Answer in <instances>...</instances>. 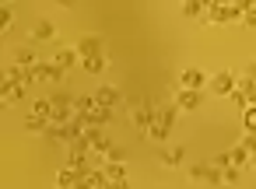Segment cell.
<instances>
[{
    "mask_svg": "<svg viewBox=\"0 0 256 189\" xmlns=\"http://www.w3.org/2000/svg\"><path fill=\"white\" fill-rule=\"evenodd\" d=\"M81 67H84L88 74H102V70L109 67V60H106V56H92V60H81Z\"/></svg>",
    "mask_w": 256,
    "mask_h": 189,
    "instance_id": "e0dca14e",
    "label": "cell"
},
{
    "mask_svg": "<svg viewBox=\"0 0 256 189\" xmlns=\"http://www.w3.org/2000/svg\"><path fill=\"white\" fill-rule=\"evenodd\" d=\"M162 165H168V168H176V165H182V158H186V147H165L162 154Z\"/></svg>",
    "mask_w": 256,
    "mask_h": 189,
    "instance_id": "7c38bea8",
    "label": "cell"
},
{
    "mask_svg": "<svg viewBox=\"0 0 256 189\" xmlns=\"http://www.w3.org/2000/svg\"><path fill=\"white\" fill-rule=\"evenodd\" d=\"M74 189H95V182H92V172H84L81 179H78V186Z\"/></svg>",
    "mask_w": 256,
    "mask_h": 189,
    "instance_id": "f1b7e54d",
    "label": "cell"
},
{
    "mask_svg": "<svg viewBox=\"0 0 256 189\" xmlns=\"http://www.w3.org/2000/svg\"><path fill=\"white\" fill-rule=\"evenodd\" d=\"M242 147L249 151V165L256 168V137H249V133H246V140H242Z\"/></svg>",
    "mask_w": 256,
    "mask_h": 189,
    "instance_id": "cb8c5ba5",
    "label": "cell"
},
{
    "mask_svg": "<svg viewBox=\"0 0 256 189\" xmlns=\"http://www.w3.org/2000/svg\"><path fill=\"white\" fill-rule=\"evenodd\" d=\"M207 84H210V81H207L196 67H186V70L179 74V88H182V91H204Z\"/></svg>",
    "mask_w": 256,
    "mask_h": 189,
    "instance_id": "5b68a950",
    "label": "cell"
},
{
    "mask_svg": "<svg viewBox=\"0 0 256 189\" xmlns=\"http://www.w3.org/2000/svg\"><path fill=\"white\" fill-rule=\"evenodd\" d=\"M25 130H32V133H46L50 130V119H39V116H25Z\"/></svg>",
    "mask_w": 256,
    "mask_h": 189,
    "instance_id": "ac0fdd59",
    "label": "cell"
},
{
    "mask_svg": "<svg viewBox=\"0 0 256 189\" xmlns=\"http://www.w3.org/2000/svg\"><path fill=\"white\" fill-rule=\"evenodd\" d=\"M238 175H242V168H235V165H232V168H224V172H221V179H224V182H228V186H235V182H238Z\"/></svg>",
    "mask_w": 256,
    "mask_h": 189,
    "instance_id": "d4e9b609",
    "label": "cell"
},
{
    "mask_svg": "<svg viewBox=\"0 0 256 189\" xmlns=\"http://www.w3.org/2000/svg\"><path fill=\"white\" fill-rule=\"evenodd\" d=\"M148 137H151V140H165V137H168V126H162V123L154 119V123H151V130H148Z\"/></svg>",
    "mask_w": 256,
    "mask_h": 189,
    "instance_id": "7402d4cb",
    "label": "cell"
},
{
    "mask_svg": "<svg viewBox=\"0 0 256 189\" xmlns=\"http://www.w3.org/2000/svg\"><path fill=\"white\" fill-rule=\"evenodd\" d=\"M78 56L81 60H92V56H106V42H102V35H84L78 46Z\"/></svg>",
    "mask_w": 256,
    "mask_h": 189,
    "instance_id": "3957f363",
    "label": "cell"
},
{
    "mask_svg": "<svg viewBox=\"0 0 256 189\" xmlns=\"http://www.w3.org/2000/svg\"><path fill=\"white\" fill-rule=\"evenodd\" d=\"M242 81H252V84H256V60H249V63H246V70H242Z\"/></svg>",
    "mask_w": 256,
    "mask_h": 189,
    "instance_id": "4316f807",
    "label": "cell"
},
{
    "mask_svg": "<svg viewBox=\"0 0 256 189\" xmlns=\"http://www.w3.org/2000/svg\"><path fill=\"white\" fill-rule=\"evenodd\" d=\"M32 39H36V42H50V39H56V25L46 21V18L36 21V25H32Z\"/></svg>",
    "mask_w": 256,
    "mask_h": 189,
    "instance_id": "ba28073f",
    "label": "cell"
},
{
    "mask_svg": "<svg viewBox=\"0 0 256 189\" xmlns=\"http://www.w3.org/2000/svg\"><path fill=\"white\" fill-rule=\"evenodd\" d=\"M232 102H235V105H238L242 112H246V109L252 105V102H249V91H242V88H235V95H232Z\"/></svg>",
    "mask_w": 256,
    "mask_h": 189,
    "instance_id": "44dd1931",
    "label": "cell"
},
{
    "mask_svg": "<svg viewBox=\"0 0 256 189\" xmlns=\"http://www.w3.org/2000/svg\"><path fill=\"white\" fill-rule=\"evenodd\" d=\"M78 60H81V56H78V49H70V46H67V49H56V56H53V63H56L60 70L78 67Z\"/></svg>",
    "mask_w": 256,
    "mask_h": 189,
    "instance_id": "8fae6325",
    "label": "cell"
},
{
    "mask_svg": "<svg viewBox=\"0 0 256 189\" xmlns=\"http://www.w3.org/2000/svg\"><path fill=\"white\" fill-rule=\"evenodd\" d=\"M14 63H18L22 70H36L42 60L36 56V49H28V46H25V49H18V53H14Z\"/></svg>",
    "mask_w": 256,
    "mask_h": 189,
    "instance_id": "30bf717a",
    "label": "cell"
},
{
    "mask_svg": "<svg viewBox=\"0 0 256 189\" xmlns=\"http://www.w3.org/2000/svg\"><path fill=\"white\" fill-rule=\"evenodd\" d=\"M207 88H210L214 95H228V98H232V95H235V88H238V77H235L232 70H218V74L210 77V84H207Z\"/></svg>",
    "mask_w": 256,
    "mask_h": 189,
    "instance_id": "7a4b0ae2",
    "label": "cell"
},
{
    "mask_svg": "<svg viewBox=\"0 0 256 189\" xmlns=\"http://www.w3.org/2000/svg\"><path fill=\"white\" fill-rule=\"evenodd\" d=\"M11 28H14V14H11V11H4V21H0V32H4V35H8Z\"/></svg>",
    "mask_w": 256,
    "mask_h": 189,
    "instance_id": "83f0119b",
    "label": "cell"
},
{
    "mask_svg": "<svg viewBox=\"0 0 256 189\" xmlns=\"http://www.w3.org/2000/svg\"><path fill=\"white\" fill-rule=\"evenodd\" d=\"M228 154H232V165H235V168H242V165H249V151H246L242 144H238V147H232Z\"/></svg>",
    "mask_w": 256,
    "mask_h": 189,
    "instance_id": "d6986e66",
    "label": "cell"
},
{
    "mask_svg": "<svg viewBox=\"0 0 256 189\" xmlns=\"http://www.w3.org/2000/svg\"><path fill=\"white\" fill-rule=\"evenodd\" d=\"M106 175H109L116 186H120V182H126V168H123V165H106Z\"/></svg>",
    "mask_w": 256,
    "mask_h": 189,
    "instance_id": "ffe728a7",
    "label": "cell"
},
{
    "mask_svg": "<svg viewBox=\"0 0 256 189\" xmlns=\"http://www.w3.org/2000/svg\"><path fill=\"white\" fill-rule=\"evenodd\" d=\"M32 77H36V81H42V84H60V81H64V70H60L53 60H42V63L32 70Z\"/></svg>",
    "mask_w": 256,
    "mask_h": 189,
    "instance_id": "277c9868",
    "label": "cell"
},
{
    "mask_svg": "<svg viewBox=\"0 0 256 189\" xmlns=\"http://www.w3.org/2000/svg\"><path fill=\"white\" fill-rule=\"evenodd\" d=\"M95 102H98L102 109H109V112H112V109L120 105V91H116V88H109V84H106V88H95Z\"/></svg>",
    "mask_w": 256,
    "mask_h": 189,
    "instance_id": "52a82bcc",
    "label": "cell"
},
{
    "mask_svg": "<svg viewBox=\"0 0 256 189\" xmlns=\"http://www.w3.org/2000/svg\"><path fill=\"white\" fill-rule=\"evenodd\" d=\"M246 133H249V137H256V105H249V109H246Z\"/></svg>",
    "mask_w": 256,
    "mask_h": 189,
    "instance_id": "603a6c76",
    "label": "cell"
},
{
    "mask_svg": "<svg viewBox=\"0 0 256 189\" xmlns=\"http://www.w3.org/2000/svg\"><path fill=\"white\" fill-rule=\"evenodd\" d=\"M176 116H179V109H176V105H158V112H154V119H158L162 126H168V130L176 126Z\"/></svg>",
    "mask_w": 256,
    "mask_h": 189,
    "instance_id": "4fadbf2b",
    "label": "cell"
},
{
    "mask_svg": "<svg viewBox=\"0 0 256 189\" xmlns=\"http://www.w3.org/2000/svg\"><path fill=\"white\" fill-rule=\"evenodd\" d=\"M242 25L256 28V4H249V7H246V14H242Z\"/></svg>",
    "mask_w": 256,
    "mask_h": 189,
    "instance_id": "484cf974",
    "label": "cell"
},
{
    "mask_svg": "<svg viewBox=\"0 0 256 189\" xmlns=\"http://www.w3.org/2000/svg\"><path fill=\"white\" fill-rule=\"evenodd\" d=\"M176 109L179 112H193V109H200V91H176Z\"/></svg>",
    "mask_w": 256,
    "mask_h": 189,
    "instance_id": "8992f818",
    "label": "cell"
},
{
    "mask_svg": "<svg viewBox=\"0 0 256 189\" xmlns=\"http://www.w3.org/2000/svg\"><path fill=\"white\" fill-rule=\"evenodd\" d=\"M81 175H84V172H78V168H70V165H64V168L56 172V186H60V189H74Z\"/></svg>",
    "mask_w": 256,
    "mask_h": 189,
    "instance_id": "9c48e42d",
    "label": "cell"
},
{
    "mask_svg": "<svg viewBox=\"0 0 256 189\" xmlns=\"http://www.w3.org/2000/svg\"><path fill=\"white\" fill-rule=\"evenodd\" d=\"M154 112H158V105H151V102H137V105H130V119H134V126L137 130H151V123H154Z\"/></svg>",
    "mask_w": 256,
    "mask_h": 189,
    "instance_id": "6da1fadb",
    "label": "cell"
},
{
    "mask_svg": "<svg viewBox=\"0 0 256 189\" xmlns=\"http://www.w3.org/2000/svg\"><path fill=\"white\" fill-rule=\"evenodd\" d=\"M67 165L78 168V172H92V168H88V151H74V147H70V151H67Z\"/></svg>",
    "mask_w": 256,
    "mask_h": 189,
    "instance_id": "5bb4252c",
    "label": "cell"
},
{
    "mask_svg": "<svg viewBox=\"0 0 256 189\" xmlns=\"http://www.w3.org/2000/svg\"><path fill=\"white\" fill-rule=\"evenodd\" d=\"M182 14H186V18L207 14V0H186V4H182Z\"/></svg>",
    "mask_w": 256,
    "mask_h": 189,
    "instance_id": "2e32d148",
    "label": "cell"
},
{
    "mask_svg": "<svg viewBox=\"0 0 256 189\" xmlns=\"http://www.w3.org/2000/svg\"><path fill=\"white\" fill-rule=\"evenodd\" d=\"M92 182H95V189H116V182L106 175V168H92Z\"/></svg>",
    "mask_w": 256,
    "mask_h": 189,
    "instance_id": "9a60e30c",
    "label": "cell"
}]
</instances>
